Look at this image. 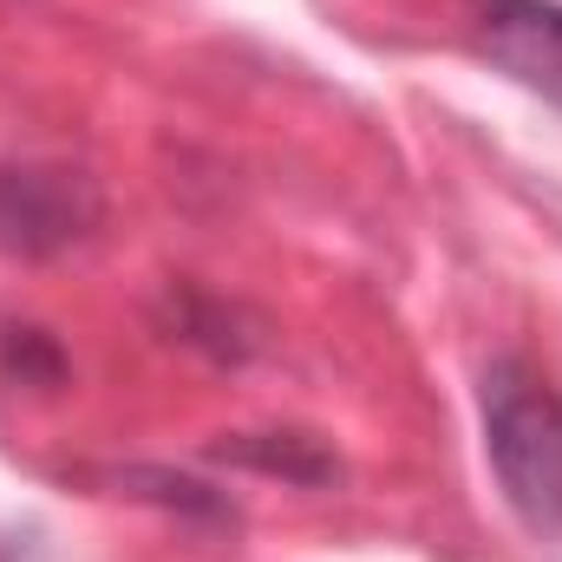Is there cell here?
Returning a JSON list of instances; mask_svg holds the SVG:
<instances>
[{"mask_svg":"<svg viewBox=\"0 0 562 562\" xmlns=\"http://www.w3.org/2000/svg\"><path fill=\"white\" fill-rule=\"evenodd\" d=\"M484 451L504 504L543 543L562 537V386L530 360L504 353L484 367Z\"/></svg>","mask_w":562,"mask_h":562,"instance_id":"6da1fadb","label":"cell"},{"mask_svg":"<svg viewBox=\"0 0 562 562\" xmlns=\"http://www.w3.org/2000/svg\"><path fill=\"white\" fill-rule=\"evenodd\" d=\"M105 216V196L72 164H0V256L13 262H53L79 249Z\"/></svg>","mask_w":562,"mask_h":562,"instance_id":"7a4b0ae2","label":"cell"},{"mask_svg":"<svg viewBox=\"0 0 562 562\" xmlns=\"http://www.w3.org/2000/svg\"><path fill=\"white\" fill-rule=\"evenodd\" d=\"M471 33L491 66L562 105V0H471Z\"/></svg>","mask_w":562,"mask_h":562,"instance_id":"3957f363","label":"cell"},{"mask_svg":"<svg viewBox=\"0 0 562 562\" xmlns=\"http://www.w3.org/2000/svg\"><path fill=\"white\" fill-rule=\"evenodd\" d=\"M223 458H243V464H262V471H281V477H294V484H327L334 477V458H321L307 438H269V445H256V438H243V445H223Z\"/></svg>","mask_w":562,"mask_h":562,"instance_id":"277c9868","label":"cell"}]
</instances>
